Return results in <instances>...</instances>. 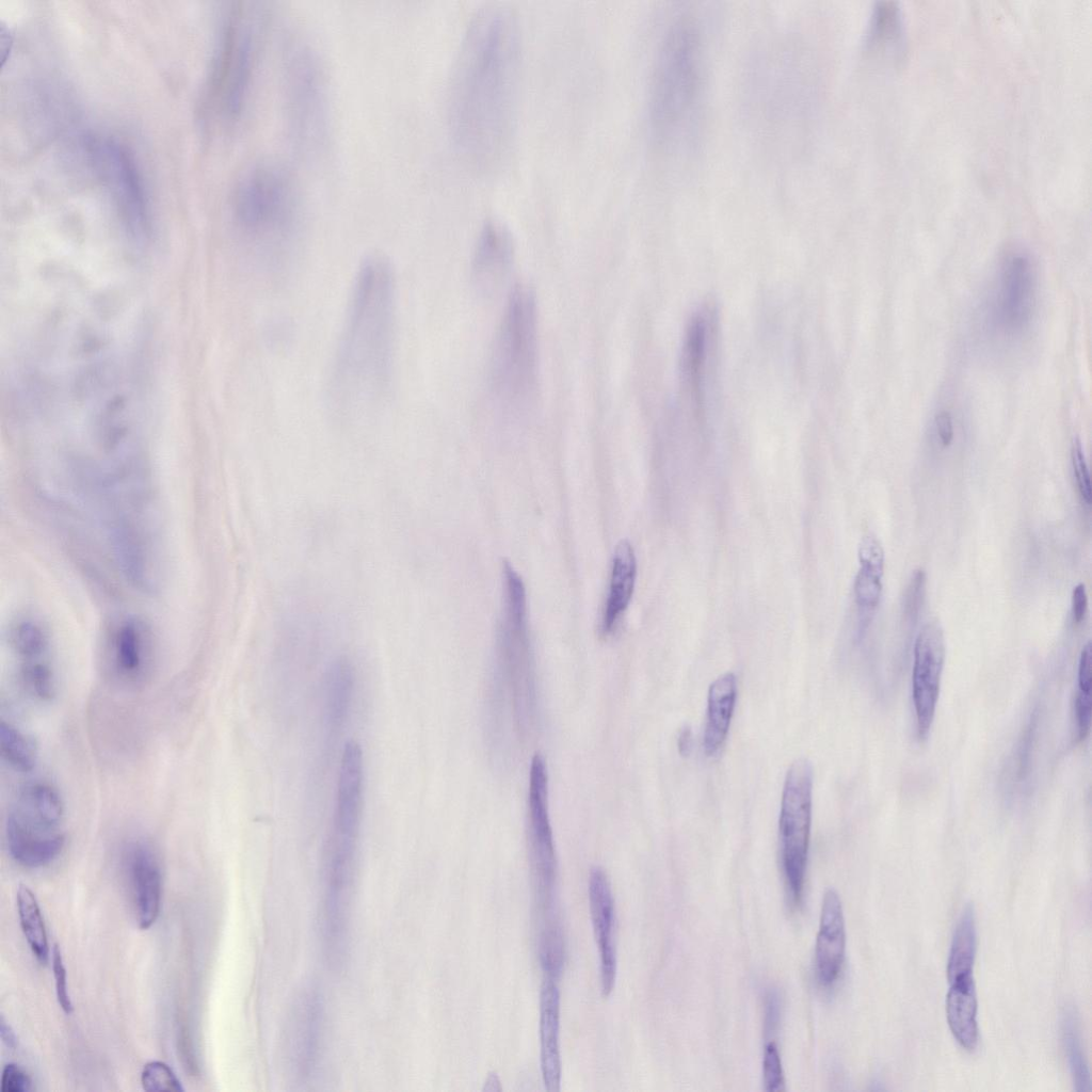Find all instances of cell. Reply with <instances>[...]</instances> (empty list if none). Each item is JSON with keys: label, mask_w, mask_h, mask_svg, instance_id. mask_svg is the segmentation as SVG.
<instances>
[{"label": "cell", "mask_w": 1092, "mask_h": 1092, "mask_svg": "<svg viewBox=\"0 0 1092 1092\" xmlns=\"http://www.w3.org/2000/svg\"><path fill=\"white\" fill-rule=\"evenodd\" d=\"M519 36L514 16L487 6L469 25L454 67L450 123L454 142L475 166L497 163L514 118Z\"/></svg>", "instance_id": "6da1fadb"}, {"label": "cell", "mask_w": 1092, "mask_h": 1092, "mask_svg": "<svg viewBox=\"0 0 1092 1092\" xmlns=\"http://www.w3.org/2000/svg\"><path fill=\"white\" fill-rule=\"evenodd\" d=\"M296 196L290 175L271 160L253 163L236 182L235 220L267 268L279 266L296 238L300 225Z\"/></svg>", "instance_id": "3957f363"}, {"label": "cell", "mask_w": 1092, "mask_h": 1092, "mask_svg": "<svg viewBox=\"0 0 1092 1092\" xmlns=\"http://www.w3.org/2000/svg\"><path fill=\"white\" fill-rule=\"evenodd\" d=\"M11 643L22 660L44 657L48 649L46 632L38 623L31 620L20 621L13 627Z\"/></svg>", "instance_id": "f546056e"}, {"label": "cell", "mask_w": 1092, "mask_h": 1092, "mask_svg": "<svg viewBox=\"0 0 1092 1092\" xmlns=\"http://www.w3.org/2000/svg\"><path fill=\"white\" fill-rule=\"evenodd\" d=\"M364 762L356 741L344 744L336 787L332 833L327 849L356 853L363 809Z\"/></svg>", "instance_id": "8fae6325"}, {"label": "cell", "mask_w": 1092, "mask_h": 1092, "mask_svg": "<svg viewBox=\"0 0 1092 1092\" xmlns=\"http://www.w3.org/2000/svg\"><path fill=\"white\" fill-rule=\"evenodd\" d=\"M354 688V673L346 658L336 659L325 677L324 720L327 729H339L349 713Z\"/></svg>", "instance_id": "cb8c5ba5"}, {"label": "cell", "mask_w": 1092, "mask_h": 1092, "mask_svg": "<svg viewBox=\"0 0 1092 1092\" xmlns=\"http://www.w3.org/2000/svg\"><path fill=\"white\" fill-rule=\"evenodd\" d=\"M846 952V926L840 898L828 889L822 899L819 929L815 945V969L818 982L829 987L838 979Z\"/></svg>", "instance_id": "2e32d148"}, {"label": "cell", "mask_w": 1092, "mask_h": 1092, "mask_svg": "<svg viewBox=\"0 0 1092 1092\" xmlns=\"http://www.w3.org/2000/svg\"><path fill=\"white\" fill-rule=\"evenodd\" d=\"M952 414L942 408L933 418V428L937 439L943 447H949L954 437V423Z\"/></svg>", "instance_id": "b9f144b4"}, {"label": "cell", "mask_w": 1092, "mask_h": 1092, "mask_svg": "<svg viewBox=\"0 0 1092 1092\" xmlns=\"http://www.w3.org/2000/svg\"><path fill=\"white\" fill-rule=\"evenodd\" d=\"M6 844L13 860L27 868L50 864L61 853L65 837L61 831L29 826L11 815L6 819Z\"/></svg>", "instance_id": "d6986e66"}, {"label": "cell", "mask_w": 1092, "mask_h": 1092, "mask_svg": "<svg viewBox=\"0 0 1092 1092\" xmlns=\"http://www.w3.org/2000/svg\"><path fill=\"white\" fill-rule=\"evenodd\" d=\"M700 30L692 17L679 16L665 30L649 94V121L662 142L680 136L697 111L702 81Z\"/></svg>", "instance_id": "277c9868"}, {"label": "cell", "mask_w": 1092, "mask_h": 1092, "mask_svg": "<svg viewBox=\"0 0 1092 1092\" xmlns=\"http://www.w3.org/2000/svg\"><path fill=\"white\" fill-rule=\"evenodd\" d=\"M528 856L535 906L558 904L557 856L548 810V775L544 757L531 759L528 786Z\"/></svg>", "instance_id": "9c48e42d"}, {"label": "cell", "mask_w": 1092, "mask_h": 1092, "mask_svg": "<svg viewBox=\"0 0 1092 1092\" xmlns=\"http://www.w3.org/2000/svg\"><path fill=\"white\" fill-rule=\"evenodd\" d=\"M1091 658V643L1088 642L1080 653L1077 674L1078 690L1088 693H1091L1092 682Z\"/></svg>", "instance_id": "7bdbcfd3"}, {"label": "cell", "mask_w": 1092, "mask_h": 1092, "mask_svg": "<svg viewBox=\"0 0 1092 1092\" xmlns=\"http://www.w3.org/2000/svg\"><path fill=\"white\" fill-rule=\"evenodd\" d=\"M1075 719L1079 739H1085L1091 725V693L1077 691L1074 703Z\"/></svg>", "instance_id": "60d3db41"}, {"label": "cell", "mask_w": 1092, "mask_h": 1092, "mask_svg": "<svg viewBox=\"0 0 1092 1092\" xmlns=\"http://www.w3.org/2000/svg\"><path fill=\"white\" fill-rule=\"evenodd\" d=\"M501 1090H502V1087H501V1082H500V1079H499L497 1073L489 1072L487 1077H486V1079H485V1082H484V1086L482 1088V1091H492L493 1092V1091H501Z\"/></svg>", "instance_id": "c3c4849f"}, {"label": "cell", "mask_w": 1092, "mask_h": 1092, "mask_svg": "<svg viewBox=\"0 0 1092 1092\" xmlns=\"http://www.w3.org/2000/svg\"><path fill=\"white\" fill-rule=\"evenodd\" d=\"M489 388L501 410H530L537 391V307L534 292L518 285L510 293L489 360Z\"/></svg>", "instance_id": "5b68a950"}, {"label": "cell", "mask_w": 1092, "mask_h": 1092, "mask_svg": "<svg viewBox=\"0 0 1092 1092\" xmlns=\"http://www.w3.org/2000/svg\"><path fill=\"white\" fill-rule=\"evenodd\" d=\"M1062 1039L1074 1089L1078 1092L1091 1090V1076L1074 1009L1067 1008L1062 1014Z\"/></svg>", "instance_id": "83f0119b"}, {"label": "cell", "mask_w": 1092, "mask_h": 1092, "mask_svg": "<svg viewBox=\"0 0 1092 1092\" xmlns=\"http://www.w3.org/2000/svg\"><path fill=\"white\" fill-rule=\"evenodd\" d=\"M89 154L128 231L134 237H144L149 227L148 204L132 155L108 139L91 140Z\"/></svg>", "instance_id": "30bf717a"}, {"label": "cell", "mask_w": 1092, "mask_h": 1092, "mask_svg": "<svg viewBox=\"0 0 1092 1092\" xmlns=\"http://www.w3.org/2000/svg\"><path fill=\"white\" fill-rule=\"evenodd\" d=\"M124 868L135 920L146 930L160 912L162 879L158 858L148 844L134 841L126 850Z\"/></svg>", "instance_id": "5bb4252c"}, {"label": "cell", "mask_w": 1092, "mask_h": 1092, "mask_svg": "<svg viewBox=\"0 0 1092 1092\" xmlns=\"http://www.w3.org/2000/svg\"><path fill=\"white\" fill-rule=\"evenodd\" d=\"M52 970L58 1002L66 1014H70L74 1008L67 991L66 968L63 963L61 949L57 944L52 948Z\"/></svg>", "instance_id": "f35d334b"}, {"label": "cell", "mask_w": 1092, "mask_h": 1092, "mask_svg": "<svg viewBox=\"0 0 1092 1092\" xmlns=\"http://www.w3.org/2000/svg\"><path fill=\"white\" fill-rule=\"evenodd\" d=\"M945 638L941 626L927 623L914 643L912 695L916 716L917 735H929L940 694L945 660Z\"/></svg>", "instance_id": "7c38bea8"}, {"label": "cell", "mask_w": 1092, "mask_h": 1092, "mask_svg": "<svg viewBox=\"0 0 1092 1092\" xmlns=\"http://www.w3.org/2000/svg\"><path fill=\"white\" fill-rule=\"evenodd\" d=\"M0 1037H1V1040L4 1043V1045L7 1046L9 1048H14L16 1046V1043H17L16 1034L14 1033V1031L12 1030L10 1025H7L5 1023L3 1017H1V1022H0Z\"/></svg>", "instance_id": "7dc6e473"}, {"label": "cell", "mask_w": 1092, "mask_h": 1092, "mask_svg": "<svg viewBox=\"0 0 1092 1092\" xmlns=\"http://www.w3.org/2000/svg\"><path fill=\"white\" fill-rule=\"evenodd\" d=\"M141 1082L147 1092H182L184 1090L172 1069L162 1061L146 1063L141 1073Z\"/></svg>", "instance_id": "836d02e7"}, {"label": "cell", "mask_w": 1092, "mask_h": 1092, "mask_svg": "<svg viewBox=\"0 0 1092 1092\" xmlns=\"http://www.w3.org/2000/svg\"><path fill=\"white\" fill-rule=\"evenodd\" d=\"M678 753L686 757L690 754L692 749V732L690 726L685 725L681 727L678 739H677Z\"/></svg>", "instance_id": "bcb514c9"}, {"label": "cell", "mask_w": 1092, "mask_h": 1092, "mask_svg": "<svg viewBox=\"0 0 1092 1092\" xmlns=\"http://www.w3.org/2000/svg\"><path fill=\"white\" fill-rule=\"evenodd\" d=\"M503 604L497 631V663L508 682L519 729L533 723L536 707L534 660L526 589L521 577L503 563Z\"/></svg>", "instance_id": "8992f818"}, {"label": "cell", "mask_w": 1092, "mask_h": 1092, "mask_svg": "<svg viewBox=\"0 0 1092 1092\" xmlns=\"http://www.w3.org/2000/svg\"><path fill=\"white\" fill-rule=\"evenodd\" d=\"M557 979L544 976L540 992V1060L544 1086L558 1092L561 1083L560 992Z\"/></svg>", "instance_id": "ac0fdd59"}, {"label": "cell", "mask_w": 1092, "mask_h": 1092, "mask_svg": "<svg viewBox=\"0 0 1092 1092\" xmlns=\"http://www.w3.org/2000/svg\"><path fill=\"white\" fill-rule=\"evenodd\" d=\"M31 1088V1079L18 1065L9 1063L1 1076L2 1092H27Z\"/></svg>", "instance_id": "ab89813d"}, {"label": "cell", "mask_w": 1092, "mask_h": 1092, "mask_svg": "<svg viewBox=\"0 0 1092 1092\" xmlns=\"http://www.w3.org/2000/svg\"><path fill=\"white\" fill-rule=\"evenodd\" d=\"M976 948V915L974 906L967 904L958 920L950 945L947 960L949 982L973 977Z\"/></svg>", "instance_id": "d4e9b609"}, {"label": "cell", "mask_w": 1092, "mask_h": 1092, "mask_svg": "<svg viewBox=\"0 0 1092 1092\" xmlns=\"http://www.w3.org/2000/svg\"><path fill=\"white\" fill-rule=\"evenodd\" d=\"M780 1000L775 992H769L765 1000V1032L766 1034L775 1031L780 1021Z\"/></svg>", "instance_id": "ee69618b"}, {"label": "cell", "mask_w": 1092, "mask_h": 1092, "mask_svg": "<svg viewBox=\"0 0 1092 1092\" xmlns=\"http://www.w3.org/2000/svg\"><path fill=\"white\" fill-rule=\"evenodd\" d=\"M322 1000L311 987L295 999L287 1029V1054L293 1073L307 1078L312 1073L319 1055L322 1030Z\"/></svg>", "instance_id": "4fadbf2b"}, {"label": "cell", "mask_w": 1092, "mask_h": 1092, "mask_svg": "<svg viewBox=\"0 0 1092 1092\" xmlns=\"http://www.w3.org/2000/svg\"><path fill=\"white\" fill-rule=\"evenodd\" d=\"M1088 595L1086 585L1078 583L1072 591V617L1075 624H1080L1087 614Z\"/></svg>", "instance_id": "f6af8a7d"}, {"label": "cell", "mask_w": 1092, "mask_h": 1092, "mask_svg": "<svg viewBox=\"0 0 1092 1092\" xmlns=\"http://www.w3.org/2000/svg\"><path fill=\"white\" fill-rule=\"evenodd\" d=\"M588 893L593 932L599 952L601 994L608 997L616 978L615 905L611 883L603 868H592Z\"/></svg>", "instance_id": "9a60e30c"}, {"label": "cell", "mask_w": 1092, "mask_h": 1092, "mask_svg": "<svg viewBox=\"0 0 1092 1092\" xmlns=\"http://www.w3.org/2000/svg\"><path fill=\"white\" fill-rule=\"evenodd\" d=\"M0 745L2 757L15 770L29 772L34 768L36 762L34 742L4 721L0 725Z\"/></svg>", "instance_id": "f1b7e54d"}, {"label": "cell", "mask_w": 1092, "mask_h": 1092, "mask_svg": "<svg viewBox=\"0 0 1092 1092\" xmlns=\"http://www.w3.org/2000/svg\"><path fill=\"white\" fill-rule=\"evenodd\" d=\"M981 306L985 334L1000 342L1022 339L1032 325L1038 305V272L1023 250L1008 252L1000 260Z\"/></svg>", "instance_id": "52a82bcc"}, {"label": "cell", "mask_w": 1092, "mask_h": 1092, "mask_svg": "<svg viewBox=\"0 0 1092 1092\" xmlns=\"http://www.w3.org/2000/svg\"><path fill=\"white\" fill-rule=\"evenodd\" d=\"M860 566L884 572L885 556L880 541L873 535H866L858 546Z\"/></svg>", "instance_id": "74e56055"}, {"label": "cell", "mask_w": 1092, "mask_h": 1092, "mask_svg": "<svg viewBox=\"0 0 1092 1092\" xmlns=\"http://www.w3.org/2000/svg\"><path fill=\"white\" fill-rule=\"evenodd\" d=\"M946 996V1017L957 1042L966 1050H974L979 1043L977 1022V994L974 977L949 982Z\"/></svg>", "instance_id": "603a6c76"}, {"label": "cell", "mask_w": 1092, "mask_h": 1092, "mask_svg": "<svg viewBox=\"0 0 1092 1092\" xmlns=\"http://www.w3.org/2000/svg\"><path fill=\"white\" fill-rule=\"evenodd\" d=\"M883 574L860 566L854 579V599L860 613L872 612L882 597Z\"/></svg>", "instance_id": "d6a6232c"}, {"label": "cell", "mask_w": 1092, "mask_h": 1092, "mask_svg": "<svg viewBox=\"0 0 1092 1092\" xmlns=\"http://www.w3.org/2000/svg\"><path fill=\"white\" fill-rule=\"evenodd\" d=\"M17 910L23 935L36 959L46 963L49 953L44 918L32 890L20 884L17 890Z\"/></svg>", "instance_id": "4316f807"}, {"label": "cell", "mask_w": 1092, "mask_h": 1092, "mask_svg": "<svg viewBox=\"0 0 1092 1092\" xmlns=\"http://www.w3.org/2000/svg\"><path fill=\"white\" fill-rule=\"evenodd\" d=\"M926 573L922 569H917L913 573L902 601V611L904 619L912 622L918 616V613L922 607L925 595H926Z\"/></svg>", "instance_id": "d590c367"}, {"label": "cell", "mask_w": 1092, "mask_h": 1092, "mask_svg": "<svg viewBox=\"0 0 1092 1092\" xmlns=\"http://www.w3.org/2000/svg\"><path fill=\"white\" fill-rule=\"evenodd\" d=\"M901 35L900 12L895 2H880L874 9L870 26V39L877 44L898 41Z\"/></svg>", "instance_id": "1f68e13d"}, {"label": "cell", "mask_w": 1092, "mask_h": 1092, "mask_svg": "<svg viewBox=\"0 0 1092 1092\" xmlns=\"http://www.w3.org/2000/svg\"><path fill=\"white\" fill-rule=\"evenodd\" d=\"M762 1079L765 1090L768 1092H781L786 1090L781 1055L774 1041H770L765 1045L762 1057Z\"/></svg>", "instance_id": "e575fe53"}, {"label": "cell", "mask_w": 1092, "mask_h": 1092, "mask_svg": "<svg viewBox=\"0 0 1092 1092\" xmlns=\"http://www.w3.org/2000/svg\"><path fill=\"white\" fill-rule=\"evenodd\" d=\"M813 766L796 759L787 770L778 817V840L786 885L792 902L802 899L812 826Z\"/></svg>", "instance_id": "ba28073f"}, {"label": "cell", "mask_w": 1092, "mask_h": 1092, "mask_svg": "<svg viewBox=\"0 0 1092 1092\" xmlns=\"http://www.w3.org/2000/svg\"><path fill=\"white\" fill-rule=\"evenodd\" d=\"M1071 460L1078 492L1082 501L1089 505L1092 498L1090 473L1085 451L1078 438H1075L1072 443Z\"/></svg>", "instance_id": "8d00e7d4"}, {"label": "cell", "mask_w": 1092, "mask_h": 1092, "mask_svg": "<svg viewBox=\"0 0 1092 1092\" xmlns=\"http://www.w3.org/2000/svg\"><path fill=\"white\" fill-rule=\"evenodd\" d=\"M637 560L631 544L621 541L614 550L611 575L600 621V633L610 636L626 611L636 584Z\"/></svg>", "instance_id": "ffe728a7"}, {"label": "cell", "mask_w": 1092, "mask_h": 1092, "mask_svg": "<svg viewBox=\"0 0 1092 1092\" xmlns=\"http://www.w3.org/2000/svg\"><path fill=\"white\" fill-rule=\"evenodd\" d=\"M20 679L27 691L41 701H50L55 693V684L50 665L39 658L23 659Z\"/></svg>", "instance_id": "4dcf8cb0"}, {"label": "cell", "mask_w": 1092, "mask_h": 1092, "mask_svg": "<svg viewBox=\"0 0 1092 1092\" xmlns=\"http://www.w3.org/2000/svg\"><path fill=\"white\" fill-rule=\"evenodd\" d=\"M514 256V242L510 230L501 222L491 220L482 227L472 257V277L476 285L489 291L509 271Z\"/></svg>", "instance_id": "e0dca14e"}, {"label": "cell", "mask_w": 1092, "mask_h": 1092, "mask_svg": "<svg viewBox=\"0 0 1092 1092\" xmlns=\"http://www.w3.org/2000/svg\"><path fill=\"white\" fill-rule=\"evenodd\" d=\"M397 284L394 267L372 254L359 264L328 376L334 410H370L386 396L394 374Z\"/></svg>", "instance_id": "7a4b0ae2"}, {"label": "cell", "mask_w": 1092, "mask_h": 1092, "mask_svg": "<svg viewBox=\"0 0 1092 1092\" xmlns=\"http://www.w3.org/2000/svg\"><path fill=\"white\" fill-rule=\"evenodd\" d=\"M149 654V637L143 623L131 619L123 621L111 641L112 661L117 673L129 680L140 679L146 671Z\"/></svg>", "instance_id": "7402d4cb"}, {"label": "cell", "mask_w": 1092, "mask_h": 1092, "mask_svg": "<svg viewBox=\"0 0 1092 1092\" xmlns=\"http://www.w3.org/2000/svg\"><path fill=\"white\" fill-rule=\"evenodd\" d=\"M737 700V678L727 672L709 686L707 716L703 734V748L707 756H714L723 748Z\"/></svg>", "instance_id": "44dd1931"}, {"label": "cell", "mask_w": 1092, "mask_h": 1092, "mask_svg": "<svg viewBox=\"0 0 1092 1092\" xmlns=\"http://www.w3.org/2000/svg\"><path fill=\"white\" fill-rule=\"evenodd\" d=\"M13 809L51 830H59L63 817V803L59 792L51 785L42 782L28 784L20 791L17 805Z\"/></svg>", "instance_id": "484cf974"}]
</instances>
